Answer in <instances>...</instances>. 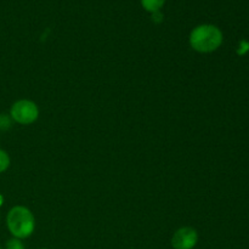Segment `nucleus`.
Masks as SVG:
<instances>
[{"label": "nucleus", "instance_id": "6e6552de", "mask_svg": "<svg viewBox=\"0 0 249 249\" xmlns=\"http://www.w3.org/2000/svg\"><path fill=\"white\" fill-rule=\"evenodd\" d=\"M5 249H24V245L22 243L21 240L18 238H10L5 245Z\"/></svg>", "mask_w": 249, "mask_h": 249}, {"label": "nucleus", "instance_id": "7ed1b4c3", "mask_svg": "<svg viewBox=\"0 0 249 249\" xmlns=\"http://www.w3.org/2000/svg\"><path fill=\"white\" fill-rule=\"evenodd\" d=\"M10 117L15 123L29 125L38 119L39 108L36 102L31 100H18L12 104L10 108Z\"/></svg>", "mask_w": 249, "mask_h": 249}, {"label": "nucleus", "instance_id": "0eeeda50", "mask_svg": "<svg viewBox=\"0 0 249 249\" xmlns=\"http://www.w3.org/2000/svg\"><path fill=\"white\" fill-rule=\"evenodd\" d=\"M12 118L10 117V114L6 113H0V130L1 131H6L9 130L10 128L12 126Z\"/></svg>", "mask_w": 249, "mask_h": 249}, {"label": "nucleus", "instance_id": "1a4fd4ad", "mask_svg": "<svg viewBox=\"0 0 249 249\" xmlns=\"http://www.w3.org/2000/svg\"><path fill=\"white\" fill-rule=\"evenodd\" d=\"M2 203H4V196H2V195L0 194V207L2 206Z\"/></svg>", "mask_w": 249, "mask_h": 249}, {"label": "nucleus", "instance_id": "39448f33", "mask_svg": "<svg viewBox=\"0 0 249 249\" xmlns=\"http://www.w3.org/2000/svg\"><path fill=\"white\" fill-rule=\"evenodd\" d=\"M165 1L167 0H140L141 6L147 12H151V14L160 12V10L164 6Z\"/></svg>", "mask_w": 249, "mask_h": 249}, {"label": "nucleus", "instance_id": "f257e3e1", "mask_svg": "<svg viewBox=\"0 0 249 249\" xmlns=\"http://www.w3.org/2000/svg\"><path fill=\"white\" fill-rule=\"evenodd\" d=\"M224 40L223 32L214 24L204 23L195 27L189 36L190 46L201 53H211L218 50Z\"/></svg>", "mask_w": 249, "mask_h": 249}, {"label": "nucleus", "instance_id": "9d476101", "mask_svg": "<svg viewBox=\"0 0 249 249\" xmlns=\"http://www.w3.org/2000/svg\"><path fill=\"white\" fill-rule=\"evenodd\" d=\"M0 249H1V247H0Z\"/></svg>", "mask_w": 249, "mask_h": 249}, {"label": "nucleus", "instance_id": "20e7f679", "mask_svg": "<svg viewBox=\"0 0 249 249\" xmlns=\"http://www.w3.org/2000/svg\"><path fill=\"white\" fill-rule=\"evenodd\" d=\"M198 242V233L194 228L184 226L174 232L172 246L174 249H194Z\"/></svg>", "mask_w": 249, "mask_h": 249}, {"label": "nucleus", "instance_id": "f03ea898", "mask_svg": "<svg viewBox=\"0 0 249 249\" xmlns=\"http://www.w3.org/2000/svg\"><path fill=\"white\" fill-rule=\"evenodd\" d=\"M6 226L15 238L23 240L29 237L36 228L33 213L24 206L12 207L6 215Z\"/></svg>", "mask_w": 249, "mask_h": 249}, {"label": "nucleus", "instance_id": "423d86ee", "mask_svg": "<svg viewBox=\"0 0 249 249\" xmlns=\"http://www.w3.org/2000/svg\"><path fill=\"white\" fill-rule=\"evenodd\" d=\"M10 162H11L10 160V156L7 155L6 151L0 148V174L9 169Z\"/></svg>", "mask_w": 249, "mask_h": 249}]
</instances>
